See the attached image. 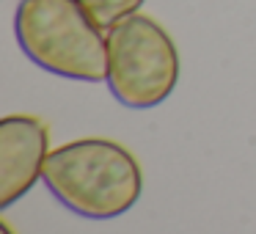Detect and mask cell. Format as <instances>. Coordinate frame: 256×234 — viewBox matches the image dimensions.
Listing matches in <instances>:
<instances>
[{
  "mask_svg": "<svg viewBox=\"0 0 256 234\" xmlns=\"http://www.w3.org/2000/svg\"><path fill=\"white\" fill-rule=\"evenodd\" d=\"M42 179L66 210L91 220L124 215L144 190L138 160L105 138L58 146L47 154Z\"/></svg>",
  "mask_w": 256,
  "mask_h": 234,
  "instance_id": "cell-1",
  "label": "cell"
},
{
  "mask_svg": "<svg viewBox=\"0 0 256 234\" xmlns=\"http://www.w3.org/2000/svg\"><path fill=\"white\" fill-rule=\"evenodd\" d=\"M14 30L22 52L44 72L83 83L108 78V36L80 0H20Z\"/></svg>",
  "mask_w": 256,
  "mask_h": 234,
  "instance_id": "cell-2",
  "label": "cell"
},
{
  "mask_svg": "<svg viewBox=\"0 0 256 234\" xmlns=\"http://www.w3.org/2000/svg\"><path fill=\"white\" fill-rule=\"evenodd\" d=\"M179 80V52L162 25L130 14L108 28V88L132 110H146L171 96Z\"/></svg>",
  "mask_w": 256,
  "mask_h": 234,
  "instance_id": "cell-3",
  "label": "cell"
},
{
  "mask_svg": "<svg viewBox=\"0 0 256 234\" xmlns=\"http://www.w3.org/2000/svg\"><path fill=\"white\" fill-rule=\"evenodd\" d=\"M47 124L34 116H6L0 122V210L22 198L44 171Z\"/></svg>",
  "mask_w": 256,
  "mask_h": 234,
  "instance_id": "cell-4",
  "label": "cell"
},
{
  "mask_svg": "<svg viewBox=\"0 0 256 234\" xmlns=\"http://www.w3.org/2000/svg\"><path fill=\"white\" fill-rule=\"evenodd\" d=\"M80 6L102 30H108L116 22H122L124 17L138 12L144 6V0H80Z\"/></svg>",
  "mask_w": 256,
  "mask_h": 234,
  "instance_id": "cell-5",
  "label": "cell"
},
{
  "mask_svg": "<svg viewBox=\"0 0 256 234\" xmlns=\"http://www.w3.org/2000/svg\"><path fill=\"white\" fill-rule=\"evenodd\" d=\"M0 232H3V234H14V232H12V226H8V223H6V220L0 223Z\"/></svg>",
  "mask_w": 256,
  "mask_h": 234,
  "instance_id": "cell-6",
  "label": "cell"
}]
</instances>
